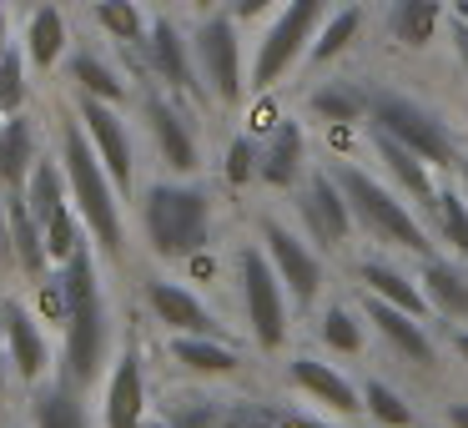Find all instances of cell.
I'll list each match as a JSON object with an SVG mask.
<instances>
[{"label": "cell", "mask_w": 468, "mask_h": 428, "mask_svg": "<svg viewBox=\"0 0 468 428\" xmlns=\"http://www.w3.org/2000/svg\"><path fill=\"white\" fill-rule=\"evenodd\" d=\"M56 293H61L66 303V368L61 373L71 378L76 388H91L96 378H101L106 358H112V303H106L101 293V277H96V257L91 247H81V252H71L61 267H56Z\"/></svg>", "instance_id": "cell-1"}, {"label": "cell", "mask_w": 468, "mask_h": 428, "mask_svg": "<svg viewBox=\"0 0 468 428\" xmlns=\"http://www.w3.org/2000/svg\"><path fill=\"white\" fill-rule=\"evenodd\" d=\"M61 172H66V187H71V202L76 212H81L86 232H91V242L101 247L106 257H122L126 252V227H122V187L112 182V172H106V162L96 156L91 136H86V126L71 116H61Z\"/></svg>", "instance_id": "cell-2"}, {"label": "cell", "mask_w": 468, "mask_h": 428, "mask_svg": "<svg viewBox=\"0 0 468 428\" xmlns=\"http://www.w3.org/2000/svg\"><path fill=\"white\" fill-rule=\"evenodd\" d=\"M142 227L156 257L186 262L212 237V197L197 182H152L142 197Z\"/></svg>", "instance_id": "cell-3"}, {"label": "cell", "mask_w": 468, "mask_h": 428, "mask_svg": "<svg viewBox=\"0 0 468 428\" xmlns=\"http://www.w3.org/2000/svg\"><path fill=\"white\" fill-rule=\"evenodd\" d=\"M327 172L337 177L347 207H353V222L363 227L367 237H378L383 247H403V252H413V257H428L423 222L408 212V202L393 192V187H383L378 177H367L363 166H347V162H333Z\"/></svg>", "instance_id": "cell-4"}, {"label": "cell", "mask_w": 468, "mask_h": 428, "mask_svg": "<svg viewBox=\"0 0 468 428\" xmlns=\"http://www.w3.org/2000/svg\"><path fill=\"white\" fill-rule=\"evenodd\" d=\"M367 122H373V132H388L398 136V142L408 146V152H418L428 166H458V146L453 136H448V126L438 122L428 106L408 102V96L398 91H367Z\"/></svg>", "instance_id": "cell-5"}, {"label": "cell", "mask_w": 468, "mask_h": 428, "mask_svg": "<svg viewBox=\"0 0 468 428\" xmlns=\"http://www.w3.org/2000/svg\"><path fill=\"white\" fill-rule=\"evenodd\" d=\"M237 287H242V313L247 327H252V343L262 353H277L287 343V287L262 247L247 242L237 252Z\"/></svg>", "instance_id": "cell-6"}, {"label": "cell", "mask_w": 468, "mask_h": 428, "mask_svg": "<svg viewBox=\"0 0 468 428\" xmlns=\"http://www.w3.org/2000/svg\"><path fill=\"white\" fill-rule=\"evenodd\" d=\"M323 11H327V0H287L282 11L272 16V26H267L262 41H257L252 76H247L257 91L277 86V81H282V76L297 66V56L313 46L317 26H323Z\"/></svg>", "instance_id": "cell-7"}, {"label": "cell", "mask_w": 468, "mask_h": 428, "mask_svg": "<svg viewBox=\"0 0 468 428\" xmlns=\"http://www.w3.org/2000/svg\"><path fill=\"white\" fill-rule=\"evenodd\" d=\"M192 51H197V71H202L207 96L222 102V106L242 102L247 71H242V41H237V21H232V16L207 11V21L197 26V36H192Z\"/></svg>", "instance_id": "cell-8"}, {"label": "cell", "mask_w": 468, "mask_h": 428, "mask_svg": "<svg viewBox=\"0 0 468 428\" xmlns=\"http://www.w3.org/2000/svg\"><path fill=\"white\" fill-rule=\"evenodd\" d=\"M262 242H267V257H272V267H277V277H282L287 297H292L297 307H313L317 297H323V257L307 247V237L267 217V222H262Z\"/></svg>", "instance_id": "cell-9"}, {"label": "cell", "mask_w": 468, "mask_h": 428, "mask_svg": "<svg viewBox=\"0 0 468 428\" xmlns=\"http://www.w3.org/2000/svg\"><path fill=\"white\" fill-rule=\"evenodd\" d=\"M142 116H146V132H152V146H156V156H162V166L176 177H192L197 166H202V146H197L186 106H176L172 96H162V91H146Z\"/></svg>", "instance_id": "cell-10"}, {"label": "cell", "mask_w": 468, "mask_h": 428, "mask_svg": "<svg viewBox=\"0 0 468 428\" xmlns=\"http://www.w3.org/2000/svg\"><path fill=\"white\" fill-rule=\"evenodd\" d=\"M152 413V388H146V363L136 337H126L122 353L112 358V378H106V398H101V423L106 428H146Z\"/></svg>", "instance_id": "cell-11"}, {"label": "cell", "mask_w": 468, "mask_h": 428, "mask_svg": "<svg viewBox=\"0 0 468 428\" xmlns=\"http://www.w3.org/2000/svg\"><path fill=\"white\" fill-rule=\"evenodd\" d=\"M76 122L86 126V136H91L96 156L106 162L112 182L122 187V192H132V182H136V146H132V132H126V122L116 116V106L76 91Z\"/></svg>", "instance_id": "cell-12"}, {"label": "cell", "mask_w": 468, "mask_h": 428, "mask_svg": "<svg viewBox=\"0 0 468 428\" xmlns=\"http://www.w3.org/2000/svg\"><path fill=\"white\" fill-rule=\"evenodd\" d=\"M297 217H303L307 237H313L317 247H327V252H337V247L353 237V207H347V197H343V187H337L333 172H307Z\"/></svg>", "instance_id": "cell-13"}, {"label": "cell", "mask_w": 468, "mask_h": 428, "mask_svg": "<svg viewBox=\"0 0 468 428\" xmlns=\"http://www.w3.org/2000/svg\"><path fill=\"white\" fill-rule=\"evenodd\" d=\"M0 337H5V358L21 383H41L51 373V343L21 297H0Z\"/></svg>", "instance_id": "cell-14"}, {"label": "cell", "mask_w": 468, "mask_h": 428, "mask_svg": "<svg viewBox=\"0 0 468 428\" xmlns=\"http://www.w3.org/2000/svg\"><path fill=\"white\" fill-rule=\"evenodd\" d=\"M146 71L156 76V81L166 86V91H176V96H207V86H202V71H197V51L186 46V36H182V26L176 21H152V31H146Z\"/></svg>", "instance_id": "cell-15"}, {"label": "cell", "mask_w": 468, "mask_h": 428, "mask_svg": "<svg viewBox=\"0 0 468 428\" xmlns=\"http://www.w3.org/2000/svg\"><path fill=\"white\" fill-rule=\"evenodd\" d=\"M363 317L378 327V333H383V343L393 348L403 363H413V368L433 363V337H428V323H423L418 313H408V307L388 303V297L363 293Z\"/></svg>", "instance_id": "cell-16"}, {"label": "cell", "mask_w": 468, "mask_h": 428, "mask_svg": "<svg viewBox=\"0 0 468 428\" xmlns=\"http://www.w3.org/2000/svg\"><path fill=\"white\" fill-rule=\"evenodd\" d=\"M146 303H152L156 323H162L166 333H207V337H227V333H222V323H217V313L192 293V287H182V283L152 277V283H146Z\"/></svg>", "instance_id": "cell-17"}, {"label": "cell", "mask_w": 468, "mask_h": 428, "mask_svg": "<svg viewBox=\"0 0 468 428\" xmlns=\"http://www.w3.org/2000/svg\"><path fill=\"white\" fill-rule=\"evenodd\" d=\"M287 383L303 388L313 403H323L327 413H337V418H357V413H363V388H353L333 363H323V358H307V353L292 358V363H287Z\"/></svg>", "instance_id": "cell-18"}, {"label": "cell", "mask_w": 468, "mask_h": 428, "mask_svg": "<svg viewBox=\"0 0 468 428\" xmlns=\"http://www.w3.org/2000/svg\"><path fill=\"white\" fill-rule=\"evenodd\" d=\"M307 172V136L297 122H282L262 146V162H257V177L267 187H297Z\"/></svg>", "instance_id": "cell-19"}, {"label": "cell", "mask_w": 468, "mask_h": 428, "mask_svg": "<svg viewBox=\"0 0 468 428\" xmlns=\"http://www.w3.org/2000/svg\"><path fill=\"white\" fill-rule=\"evenodd\" d=\"M418 287H423L428 307L443 317H468V262H448V257H423L418 267Z\"/></svg>", "instance_id": "cell-20"}, {"label": "cell", "mask_w": 468, "mask_h": 428, "mask_svg": "<svg viewBox=\"0 0 468 428\" xmlns=\"http://www.w3.org/2000/svg\"><path fill=\"white\" fill-rule=\"evenodd\" d=\"M31 428H91L86 418V403H81V388L71 378H51V383H36L31 393Z\"/></svg>", "instance_id": "cell-21"}, {"label": "cell", "mask_w": 468, "mask_h": 428, "mask_svg": "<svg viewBox=\"0 0 468 428\" xmlns=\"http://www.w3.org/2000/svg\"><path fill=\"white\" fill-rule=\"evenodd\" d=\"M5 237H11V252H16V267L31 277L46 273V262H51V252H46V232L41 222L31 217V207H26L21 192H5Z\"/></svg>", "instance_id": "cell-22"}, {"label": "cell", "mask_w": 468, "mask_h": 428, "mask_svg": "<svg viewBox=\"0 0 468 428\" xmlns=\"http://www.w3.org/2000/svg\"><path fill=\"white\" fill-rule=\"evenodd\" d=\"M373 146H378V156H383V166H388V177H393L398 187H403L408 197H413L418 207H428L433 212V197H438V187H433V177H428V162L418 152H408L398 136H388V132H373Z\"/></svg>", "instance_id": "cell-23"}, {"label": "cell", "mask_w": 468, "mask_h": 428, "mask_svg": "<svg viewBox=\"0 0 468 428\" xmlns=\"http://www.w3.org/2000/svg\"><path fill=\"white\" fill-rule=\"evenodd\" d=\"M172 358L186 373H202V378H227L242 368V358L227 337H207V333H172Z\"/></svg>", "instance_id": "cell-24"}, {"label": "cell", "mask_w": 468, "mask_h": 428, "mask_svg": "<svg viewBox=\"0 0 468 428\" xmlns=\"http://www.w3.org/2000/svg\"><path fill=\"white\" fill-rule=\"evenodd\" d=\"M357 283H363V293L388 297V303H398V307H408V313L428 317V297H423V287H418V277H408L403 267L383 262V257L357 262Z\"/></svg>", "instance_id": "cell-25"}, {"label": "cell", "mask_w": 468, "mask_h": 428, "mask_svg": "<svg viewBox=\"0 0 468 428\" xmlns=\"http://www.w3.org/2000/svg\"><path fill=\"white\" fill-rule=\"evenodd\" d=\"M36 166V126L26 112H11L5 116V162H0V187L5 192H21L26 177Z\"/></svg>", "instance_id": "cell-26"}, {"label": "cell", "mask_w": 468, "mask_h": 428, "mask_svg": "<svg viewBox=\"0 0 468 428\" xmlns=\"http://www.w3.org/2000/svg\"><path fill=\"white\" fill-rule=\"evenodd\" d=\"M66 46H71L66 16L56 11V5H41V11L31 16V26H26V61L41 66V71H51V66L66 56Z\"/></svg>", "instance_id": "cell-27"}, {"label": "cell", "mask_w": 468, "mask_h": 428, "mask_svg": "<svg viewBox=\"0 0 468 428\" xmlns=\"http://www.w3.org/2000/svg\"><path fill=\"white\" fill-rule=\"evenodd\" d=\"M438 0H393L388 5V31H393V41H403V46H428L433 41V31H438Z\"/></svg>", "instance_id": "cell-28"}, {"label": "cell", "mask_w": 468, "mask_h": 428, "mask_svg": "<svg viewBox=\"0 0 468 428\" xmlns=\"http://www.w3.org/2000/svg\"><path fill=\"white\" fill-rule=\"evenodd\" d=\"M222 428H317V423L292 413V408L257 403V398H232V403H222Z\"/></svg>", "instance_id": "cell-29"}, {"label": "cell", "mask_w": 468, "mask_h": 428, "mask_svg": "<svg viewBox=\"0 0 468 428\" xmlns=\"http://www.w3.org/2000/svg\"><path fill=\"white\" fill-rule=\"evenodd\" d=\"M66 172L56 162H36L31 166V177H26V187H21V197H26V207H31V217L36 222H51L56 212L66 207Z\"/></svg>", "instance_id": "cell-30"}, {"label": "cell", "mask_w": 468, "mask_h": 428, "mask_svg": "<svg viewBox=\"0 0 468 428\" xmlns=\"http://www.w3.org/2000/svg\"><path fill=\"white\" fill-rule=\"evenodd\" d=\"M357 26H363V11H357V5H343V11H333L323 26H317L313 46H307V61H313V66L337 61V56H343L347 46L357 41Z\"/></svg>", "instance_id": "cell-31"}, {"label": "cell", "mask_w": 468, "mask_h": 428, "mask_svg": "<svg viewBox=\"0 0 468 428\" xmlns=\"http://www.w3.org/2000/svg\"><path fill=\"white\" fill-rule=\"evenodd\" d=\"M363 418H373L378 428H413L418 423L408 398L398 393V388H388L383 378H367L363 383Z\"/></svg>", "instance_id": "cell-32"}, {"label": "cell", "mask_w": 468, "mask_h": 428, "mask_svg": "<svg viewBox=\"0 0 468 428\" xmlns=\"http://www.w3.org/2000/svg\"><path fill=\"white\" fill-rule=\"evenodd\" d=\"M91 16H96V26H101L112 41H122V46H136L146 36V16H142L136 0H96Z\"/></svg>", "instance_id": "cell-33"}, {"label": "cell", "mask_w": 468, "mask_h": 428, "mask_svg": "<svg viewBox=\"0 0 468 428\" xmlns=\"http://www.w3.org/2000/svg\"><path fill=\"white\" fill-rule=\"evenodd\" d=\"M317 333H323V343L333 353H363V307L333 303L323 313V323H317Z\"/></svg>", "instance_id": "cell-34"}, {"label": "cell", "mask_w": 468, "mask_h": 428, "mask_svg": "<svg viewBox=\"0 0 468 428\" xmlns=\"http://www.w3.org/2000/svg\"><path fill=\"white\" fill-rule=\"evenodd\" d=\"M71 81H76V91L81 96H96V102H122L126 96V86H122V76L112 71L106 61H96V56H71Z\"/></svg>", "instance_id": "cell-35"}, {"label": "cell", "mask_w": 468, "mask_h": 428, "mask_svg": "<svg viewBox=\"0 0 468 428\" xmlns=\"http://www.w3.org/2000/svg\"><path fill=\"white\" fill-rule=\"evenodd\" d=\"M313 112L323 116V122H363V116H367V91H357V86H347V81L317 86V91H313Z\"/></svg>", "instance_id": "cell-36"}, {"label": "cell", "mask_w": 468, "mask_h": 428, "mask_svg": "<svg viewBox=\"0 0 468 428\" xmlns=\"http://www.w3.org/2000/svg\"><path fill=\"white\" fill-rule=\"evenodd\" d=\"M433 217H438V237H443V242L468 262V197L453 192V187L438 192L433 197Z\"/></svg>", "instance_id": "cell-37"}, {"label": "cell", "mask_w": 468, "mask_h": 428, "mask_svg": "<svg viewBox=\"0 0 468 428\" xmlns=\"http://www.w3.org/2000/svg\"><path fill=\"white\" fill-rule=\"evenodd\" d=\"M41 232H46V252H51V262L61 267L71 252H81V212H71V207H61V212L51 217V222H41Z\"/></svg>", "instance_id": "cell-38"}, {"label": "cell", "mask_w": 468, "mask_h": 428, "mask_svg": "<svg viewBox=\"0 0 468 428\" xmlns=\"http://www.w3.org/2000/svg\"><path fill=\"white\" fill-rule=\"evenodd\" d=\"M0 112H26V56L0 46Z\"/></svg>", "instance_id": "cell-39"}, {"label": "cell", "mask_w": 468, "mask_h": 428, "mask_svg": "<svg viewBox=\"0 0 468 428\" xmlns=\"http://www.w3.org/2000/svg\"><path fill=\"white\" fill-rule=\"evenodd\" d=\"M166 428H222V403L217 398H186V408H172Z\"/></svg>", "instance_id": "cell-40"}, {"label": "cell", "mask_w": 468, "mask_h": 428, "mask_svg": "<svg viewBox=\"0 0 468 428\" xmlns=\"http://www.w3.org/2000/svg\"><path fill=\"white\" fill-rule=\"evenodd\" d=\"M257 162H262V146H252L247 136H237L232 146H227V182H252L257 177Z\"/></svg>", "instance_id": "cell-41"}, {"label": "cell", "mask_w": 468, "mask_h": 428, "mask_svg": "<svg viewBox=\"0 0 468 428\" xmlns=\"http://www.w3.org/2000/svg\"><path fill=\"white\" fill-rule=\"evenodd\" d=\"M277 0H227V16L232 21H257L262 11H272Z\"/></svg>", "instance_id": "cell-42"}, {"label": "cell", "mask_w": 468, "mask_h": 428, "mask_svg": "<svg viewBox=\"0 0 468 428\" xmlns=\"http://www.w3.org/2000/svg\"><path fill=\"white\" fill-rule=\"evenodd\" d=\"M448 428H468V398L448 403Z\"/></svg>", "instance_id": "cell-43"}, {"label": "cell", "mask_w": 468, "mask_h": 428, "mask_svg": "<svg viewBox=\"0 0 468 428\" xmlns=\"http://www.w3.org/2000/svg\"><path fill=\"white\" fill-rule=\"evenodd\" d=\"M453 46H458V61H463V71H468V26L458 21V31H453Z\"/></svg>", "instance_id": "cell-44"}, {"label": "cell", "mask_w": 468, "mask_h": 428, "mask_svg": "<svg viewBox=\"0 0 468 428\" xmlns=\"http://www.w3.org/2000/svg\"><path fill=\"white\" fill-rule=\"evenodd\" d=\"M5 378H11V358H5V337H0V398H5Z\"/></svg>", "instance_id": "cell-45"}, {"label": "cell", "mask_w": 468, "mask_h": 428, "mask_svg": "<svg viewBox=\"0 0 468 428\" xmlns=\"http://www.w3.org/2000/svg\"><path fill=\"white\" fill-rule=\"evenodd\" d=\"M453 348H458V358L468 363V327H453Z\"/></svg>", "instance_id": "cell-46"}, {"label": "cell", "mask_w": 468, "mask_h": 428, "mask_svg": "<svg viewBox=\"0 0 468 428\" xmlns=\"http://www.w3.org/2000/svg\"><path fill=\"white\" fill-rule=\"evenodd\" d=\"M458 182H463V197H468V156H458Z\"/></svg>", "instance_id": "cell-47"}, {"label": "cell", "mask_w": 468, "mask_h": 428, "mask_svg": "<svg viewBox=\"0 0 468 428\" xmlns=\"http://www.w3.org/2000/svg\"><path fill=\"white\" fill-rule=\"evenodd\" d=\"M458 21H463V26H468V0H458Z\"/></svg>", "instance_id": "cell-48"}, {"label": "cell", "mask_w": 468, "mask_h": 428, "mask_svg": "<svg viewBox=\"0 0 468 428\" xmlns=\"http://www.w3.org/2000/svg\"><path fill=\"white\" fill-rule=\"evenodd\" d=\"M0 46H5V5H0Z\"/></svg>", "instance_id": "cell-49"}, {"label": "cell", "mask_w": 468, "mask_h": 428, "mask_svg": "<svg viewBox=\"0 0 468 428\" xmlns=\"http://www.w3.org/2000/svg\"><path fill=\"white\" fill-rule=\"evenodd\" d=\"M192 5H197V11H212V5H217V0H192Z\"/></svg>", "instance_id": "cell-50"}, {"label": "cell", "mask_w": 468, "mask_h": 428, "mask_svg": "<svg viewBox=\"0 0 468 428\" xmlns=\"http://www.w3.org/2000/svg\"><path fill=\"white\" fill-rule=\"evenodd\" d=\"M11 428H21V423H11Z\"/></svg>", "instance_id": "cell-51"}]
</instances>
